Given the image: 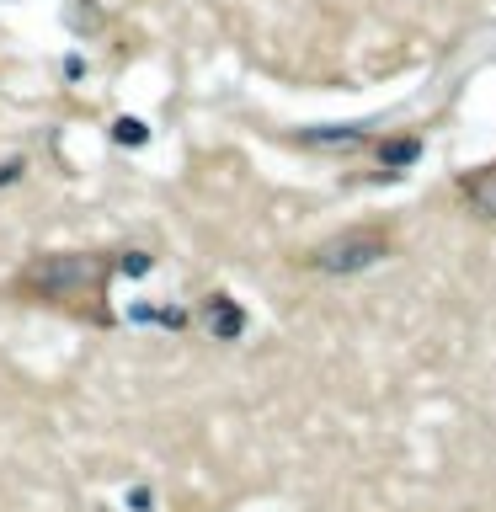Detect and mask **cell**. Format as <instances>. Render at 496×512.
<instances>
[{
	"mask_svg": "<svg viewBox=\"0 0 496 512\" xmlns=\"http://www.w3.org/2000/svg\"><path fill=\"white\" fill-rule=\"evenodd\" d=\"M107 283V262L102 256H48L22 278V288L54 299V304H75V299H102Z\"/></svg>",
	"mask_w": 496,
	"mask_h": 512,
	"instance_id": "cell-1",
	"label": "cell"
},
{
	"mask_svg": "<svg viewBox=\"0 0 496 512\" xmlns=\"http://www.w3.org/2000/svg\"><path fill=\"white\" fill-rule=\"evenodd\" d=\"M374 256H384V235L358 230V235H347V240L320 246V251L310 256V267H320V272H358V267L374 262Z\"/></svg>",
	"mask_w": 496,
	"mask_h": 512,
	"instance_id": "cell-2",
	"label": "cell"
}]
</instances>
